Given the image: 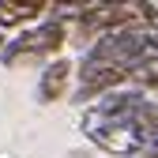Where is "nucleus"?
Listing matches in <instances>:
<instances>
[{
	"mask_svg": "<svg viewBox=\"0 0 158 158\" xmlns=\"http://www.w3.org/2000/svg\"><path fill=\"white\" fill-rule=\"evenodd\" d=\"M68 45V27H60L56 19H42L38 27L15 34L11 42H4L0 49V64L4 68H19V64H38L45 56H60V49Z\"/></svg>",
	"mask_w": 158,
	"mask_h": 158,
	"instance_id": "f257e3e1",
	"label": "nucleus"
},
{
	"mask_svg": "<svg viewBox=\"0 0 158 158\" xmlns=\"http://www.w3.org/2000/svg\"><path fill=\"white\" fill-rule=\"evenodd\" d=\"M72 79H75V64L68 60V56L49 60L42 68V75H38V102H42V106H53V102H60V98H68Z\"/></svg>",
	"mask_w": 158,
	"mask_h": 158,
	"instance_id": "f03ea898",
	"label": "nucleus"
},
{
	"mask_svg": "<svg viewBox=\"0 0 158 158\" xmlns=\"http://www.w3.org/2000/svg\"><path fill=\"white\" fill-rule=\"evenodd\" d=\"M87 143L98 147V151H106V154H117V158H135L143 151V139L128 124H106V128H98L94 135H87Z\"/></svg>",
	"mask_w": 158,
	"mask_h": 158,
	"instance_id": "7ed1b4c3",
	"label": "nucleus"
},
{
	"mask_svg": "<svg viewBox=\"0 0 158 158\" xmlns=\"http://www.w3.org/2000/svg\"><path fill=\"white\" fill-rule=\"evenodd\" d=\"M49 11V0H0V30H11V27H23L30 19L45 15Z\"/></svg>",
	"mask_w": 158,
	"mask_h": 158,
	"instance_id": "20e7f679",
	"label": "nucleus"
},
{
	"mask_svg": "<svg viewBox=\"0 0 158 158\" xmlns=\"http://www.w3.org/2000/svg\"><path fill=\"white\" fill-rule=\"evenodd\" d=\"M128 128L143 139V147H151L158 139V102H143L139 109H135V117L128 121Z\"/></svg>",
	"mask_w": 158,
	"mask_h": 158,
	"instance_id": "39448f33",
	"label": "nucleus"
},
{
	"mask_svg": "<svg viewBox=\"0 0 158 158\" xmlns=\"http://www.w3.org/2000/svg\"><path fill=\"white\" fill-rule=\"evenodd\" d=\"M135 158H158V139H154L151 147H143V151H139V154H135Z\"/></svg>",
	"mask_w": 158,
	"mask_h": 158,
	"instance_id": "423d86ee",
	"label": "nucleus"
},
{
	"mask_svg": "<svg viewBox=\"0 0 158 158\" xmlns=\"http://www.w3.org/2000/svg\"><path fill=\"white\" fill-rule=\"evenodd\" d=\"M143 94H147V102H158V83H151V87H147Z\"/></svg>",
	"mask_w": 158,
	"mask_h": 158,
	"instance_id": "0eeeda50",
	"label": "nucleus"
},
{
	"mask_svg": "<svg viewBox=\"0 0 158 158\" xmlns=\"http://www.w3.org/2000/svg\"><path fill=\"white\" fill-rule=\"evenodd\" d=\"M68 158H90V151L83 147V151H68Z\"/></svg>",
	"mask_w": 158,
	"mask_h": 158,
	"instance_id": "6e6552de",
	"label": "nucleus"
},
{
	"mask_svg": "<svg viewBox=\"0 0 158 158\" xmlns=\"http://www.w3.org/2000/svg\"><path fill=\"white\" fill-rule=\"evenodd\" d=\"M0 49H4V30H0Z\"/></svg>",
	"mask_w": 158,
	"mask_h": 158,
	"instance_id": "1a4fd4ad",
	"label": "nucleus"
}]
</instances>
